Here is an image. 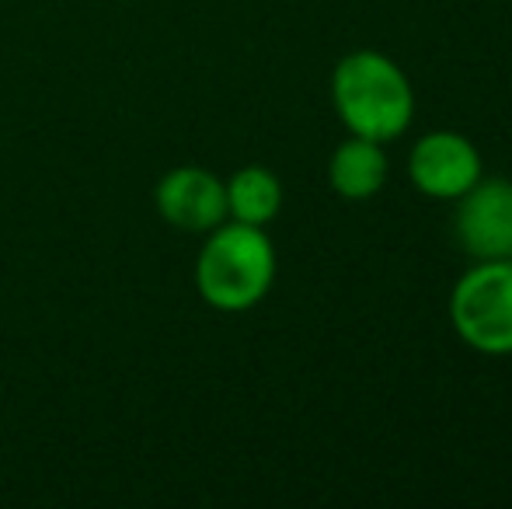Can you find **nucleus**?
I'll list each match as a JSON object with an SVG mask.
<instances>
[{"label":"nucleus","mask_w":512,"mask_h":509,"mask_svg":"<svg viewBox=\"0 0 512 509\" xmlns=\"http://www.w3.org/2000/svg\"><path fill=\"white\" fill-rule=\"evenodd\" d=\"M331 105L352 136L391 143L415 119V88L387 53L356 49L331 70Z\"/></svg>","instance_id":"obj_1"},{"label":"nucleus","mask_w":512,"mask_h":509,"mask_svg":"<svg viewBox=\"0 0 512 509\" xmlns=\"http://www.w3.org/2000/svg\"><path fill=\"white\" fill-rule=\"evenodd\" d=\"M276 283V245L265 227L223 220L206 234L196 262V290L223 314L251 311Z\"/></svg>","instance_id":"obj_2"},{"label":"nucleus","mask_w":512,"mask_h":509,"mask_svg":"<svg viewBox=\"0 0 512 509\" xmlns=\"http://www.w3.org/2000/svg\"><path fill=\"white\" fill-rule=\"evenodd\" d=\"M450 325L481 356H512V262H471L450 290Z\"/></svg>","instance_id":"obj_3"},{"label":"nucleus","mask_w":512,"mask_h":509,"mask_svg":"<svg viewBox=\"0 0 512 509\" xmlns=\"http://www.w3.org/2000/svg\"><path fill=\"white\" fill-rule=\"evenodd\" d=\"M485 161L471 136L457 129H432L418 136L408 154V178L422 196L457 203L467 189L481 182Z\"/></svg>","instance_id":"obj_4"},{"label":"nucleus","mask_w":512,"mask_h":509,"mask_svg":"<svg viewBox=\"0 0 512 509\" xmlns=\"http://www.w3.org/2000/svg\"><path fill=\"white\" fill-rule=\"evenodd\" d=\"M453 238L474 262H512V178H485L457 199Z\"/></svg>","instance_id":"obj_5"},{"label":"nucleus","mask_w":512,"mask_h":509,"mask_svg":"<svg viewBox=\"0 0 512 509\" xmlns=\"http://www.w3.org/2000/svg\"><path fill=\"white\" fill-rule=\"evenodd\" d=\"M157 213L168 227L182 234H209L227 220V185L199 164L171 168L157 182Z\"/></svg>","instance_id":"obj_6"},{"label":"nucleus","mask_w":512,"mask_h":509,"mask_svg":"<svg viewBox=\"0 0 512 509\" xmlns=\"http://www.w3.org/2000/svg\"><path fill=\"white\" fill-rule=\"evenodd\" d=\"M387 154L384 143L366 140V136H345L328 157V185L335 196L349 203H366L387 185Z\"/></svg>","instance_id":"obj_7"},{"label":"nucleus","mask_w":512,"mask_h":509,"mask_svg":"<svg viewBox=\"0 0 512 509\" xmlns=\"http://www.w3.org/2000/svg\"><path fill=\"white\" fill-rule=\"evenodd\" d=\"M223 185H227V220L269 227L283 210V182L276 171L262 168V164L237 168Z\"/></svg>","instance_id":"obj_8"}]
</instances>
